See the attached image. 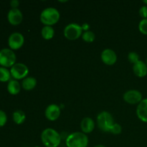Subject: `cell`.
<instances>
[{
    "mask_svg": "<svg viewBox=\"0 0 147 147\" xmlns=\"http://www.w3.org/2000/svg\"><path fill=\"white\" fill-rule=\"evenodd\" d=\"M7 20L11 25H19L23 20L22 12L19 9H11L7 14Z\"/></svg>",
    "mask_w": 147,
    "mask_h": 147,
    "instance_id": "cell-12",
    "label": "cell"
},
{
    "mask_svg": "<svg viewBox=\"0 0 147 147\" xmlns=\"http://www.w3.org/2000/svg\"><path fill=\"white\" fill-rule=\"evenodd\" d=\"M12 119L16 124H22L26 120V115L24 112L22 111L17 110L13 113Z\"/></svg>",
    "mask_w": 147,
    "mask_h": 147,
    "instance_id": "cell-19",
    "label": "cell"
},
{
    "mask_svg": "<svg viewBox=\"0 0 147 147\" xmlns=\"http://www.w3.org/2000/svg\"><path fill=\"white\" fill-rule=\"evenodd\" d=\"M61 113V109L60 106L55 103L49 105L45 109V116L47 120L50 121H55L60 117Z\"/></svg>",
    "mask_w": 147,
    "mask_h": 147,
    "instance_id": "cell-11",
    "label": "cell"
},
{
    "mask_svg": "<svg viewBox=\"0 0 147 147\" xmlns=\"http://www.w3.org/2000/svg\"><path fill=\"white\" fill-rule=\"evenodd\" d=\"M81 27H82V29H83V31L84 30L85 32H87V31H89V29H90V24H88V23H84V24H82Z\"/></svg>",
    "mask_w": 147,
    "mask_h": 147,
    "instance_id": "cell-28",
    "label": "cell"
},
{
    "mask_svg": "<svg viewBox=\"0 0 147 147\" xmlns=\"http://www.w3.org/2000/svg\"><path fill=\"white\" fill-rule=\"evenodd\" d=\"M100 59L105 65L111 66L113 65L117 61V55L114 50L111 49H105L100 54Z\"/></svg>",
    "mask_w": 147,
    "mask_h": 147,
    "instance_id": "cell-10",
    "label": "cell"
},
{
    "mask_svg": "<svg viewBox=\"0 0 147 147\" xmlns=\"http://www.w3.org/2000/svg\"><path fill=\"white\" fill-rule=\"evenodd\" d=\"M123 100L129 104L136 105L139 104L143 100V96L142 93L139 90L132 89L125 92L123 96Z\"/></svg>",
    "mask_w": 147,
    "mask_h": 147,
    "instance_id": "cell-8",
    "label": "cell"
},
{
    "mask_svg": "<svg viewBox=\"0 0 147 147\" xmlns=\"http://www.w3.org/2000/svg\"><path fill=\"white\" fill-rule=\"evenodd\" d=\"M95 121L90 117H85L80 122V129L83 133L88 134L93 132L95 129Z\"/></svg>",
    "mask_w": 147,
    "mask_h": 147,
    "instance_id": "cell-14",
    "label": "cell"
},
{
    "mask_svg": "<svg viewBox=\"0 0 147 147\" xmlns=\"http://www.w3.org/2000/svg\"><path fill=\"white\" fill-rule=\"evenodd\" d=\"M37 80L34 77H27L23 79L22 82V87L27 91L33 90L37 86Z\"/></svg>",
    "mask_w": 147,
    "mask_h": 147,
    "instance_id": "cell-16",
    "label": "cell"
},
{
    "mask_svg": "<svg viewBox=\"0 0 147 147\" xmlns=\"http://www.w3.org/2000/svg\"><path fill=\"white\" fill-rule=\"evenodd\" d=\"M139 14L140 17H142V19H147V6H142L139 9Z\"/></svg>",
    "mask_w": 147,
    "mask_h": 147,
    "instance_id": "cell-26",
    "label": "cell"
},
{
    "mask_svg": "<svg viewBox=\"0 0 147 147\" xmlns=\"http://www.w3.org/2000/svg\"><path fill=\"white\" fill-rule=\"evenodd\" d=\"M133 72L139 78H144L147 75V65L142 60H139L133 65Z\"/></svg>",
    "mask_w": 147,
    "mask_h": 147,
    "instance_id": "cell-15",
    "label": "cell"
},
{
    "mask_svg": "<svg viewBox=\"0 0 147 147\" xmlns=\"http://www.w3.org/2000/svg\"><path fill=\"white\" fill-rule=\"evenodd\" d=\"M7 116L4 111L0 110V127H2L7 123Z\"/></svg>",
    "mask_w": 147,
    "mask_h": 147,
    "instance_id": "cell-25",
    "label": "cell"
},
{
    "mask_svg": "<svg viewBox=\"0 0 147 147\" xmlns=\"http://www.w3.org/2000/svg\"><path fill=\"white\" fill-rule=\"evenodd\" d=\"M82 39L83 40V41H85L86 42L88 43H91L94 42V40H96V34L93 32L89 31L84 32L82 34Z\"/></svg>",
    "mask_w": 147,
    "mask_h": 147,
    "instance_id": "cell-21",
    "label": "cell"
},
{
    "mask_svg": "<svg viewBox=\"0 0 147 147\" xmlns=\"http://www.w3.org/2000/svg\"><path fill=\"white\" fill-rule=\"evenodd\" d=\"M138 119L144 123H147V98H144L138 104L136 111Z\"/></svg>",
    "mask_w": 147,
    "mask_h": 147,
    "instance_id": "cell-13",
    "label": "cell"
},
{
    "mask_svg": "<svg viewBox=\"0 0 147 147\" xmlns=\"http://www.w3.org/2000/svg\"><path fill=\"white\" fill-rule=\"evenodd\" d=\"M139 30L142 34L147 35V19H142L139 24Z\"/></svg>",
    "mask_w": 147,
    "mask_h": 147,
    "instance_id": "cell-22",
    "label": "cell"
},
{
    "mask_svg": "<svg viewBox=\"0 0 147 147\" xmlns=\"http://www.w3.org/2000/svg\"><path fill=\"white\" fill-rule=\"evenodd\" d=\"M62 136L58 132L51 128L44 129L41 134V141L45 147H58L61 144Z\"/></svg>",
    "mask_w": 147,
    "mask_h": 147,
    "instance_id": "cell-1",
    "label": "cell"
},
{
    "mask_svg": "<svg viewBox=\"0 0 147 147\" xmlns=\"http://www.w3.org/2000/svg\"><path fill=\"white\" fill-rule=\"evenodd\" d=\"M60 14L58 10L54 7H47L42 10L40 16V22L45 26H51L58 22Z\"/></svg>",
    "mask_w": 147,
    "mask_h": 147,
    "instance_id": "cell-2",
    "label": "cell"
},
{
    "mask_svg": "<svg viewBox=\"0 0 147 147\" xmlns=\"http://www.w3.org/2000/svg\"><path fill=\"white\" fill-rule=\"evenodd\" d=\"M11 73L10 70L4 67H0V82H8L11 80Z\"/></svg>",
    "mask_w": 147,
    "mask_h": 147,
    "instance_id": "cell-20",
    "label": "cell"
},
{
    "mask_svg": "<svg viewBox=\"0 0 147 147\" xmlns=\"http://www.w3.org/2000/svg\"><path fill=\"white\" fill-rule=\"evenodd\" d=\"M10 5L12 9H18V7L20 6V1L18 0H11L10 1Z\"/></svg>",
    "mask_w": 147,
    "mask_h": 147,
    "instance_id": "cell-27",
    "label": "cell"
},
{
    "mask_svg": "<svg viewBox=\"0 0 147 147\" xmlns=\"http://www.w3.org/2000/svg\"><path fill=\"white\" fill-rule=\"evenodd\" d=\"M93 147H106V146H105L104 145L98 144V145H96V146H93Z\"/></svg>",
    "mask_w": 147,
    "mask_h": 147,
    "instance_id": "cell-29",
    "label": "cell"
},
{
    "mask_svg": "<svg viewBox=\"0 0 147 147\" xmlns=\"http://www.w3.org/2000/svg\"><path fill=\"white\" fill-rule=\"evenodd\" d=\"M28 67L24 63H15L10 69L11 76L14 80H23L29 74Z\"/></svg>",
    "mask_w": 147,
    "mask_h": 147,
    "instance_id": "cell-7",
    "label": "cell"
},
{
    "mask_svg": "<svg viewBox=\"0 0 147 147\" xmlns=\"http://www.w3.org/2000/svg\"><path fill=\"white\" fill-rule=\"evenodd\" d=\"M122 131V127L120 124L117 123H115L113 124V126H112L110 132L109 133L112 134L114 135H119L121 133Z\"/></svg>",
    "mask_w": 147,
    "mask_h": 147,
    "instance_id": "cell-24",
    "label": "cell"
},
{
    "mask_svg": "<svg viewBox=\"0 0 147 147\" xmlns=\"http://www.w3.org/2000/svg\"><path fill=\"white\" fill-rule=\"evenodd\" d=\"M21 85L17 80H10L7 84V90L11 95L15 96L17 95L21 90Z\"/></svg>",
    "mask_w": 147,
    "mask_h": 147,
    "instance_id": "cell-17",
    "label": "cell"
},
{
    "mask_svg": "<svg viewBox=\"0 0 147 147\" xmlns=\"http://www.w3.org/2000/svg\"><path fill=\"white\" fill-rule=\"evenodd\" d=\"M88 142L87 134L79 131L70 134L65 139V144L67 147H87Z\"/></svg>",
    "mask_w": 147,
    "mask_h": 147,
    "instance_id": "cell-3",
    "label": "cell"
},
{
    "mask_svg": "<svg viewBox=\"0 0 147 147\" xmlns=\"http://www.w3.org/2000/svg\"><path fill=\"white\" fill-rule=\"evenodd\" d=\"M41 34L43 39L45 40H51L55 35V30L51 26H44L42 28Z\"/></svg>",
    "mask_w": 147,
    "mask_h": 147,
    "instance_id": "cell-18",
    "label": "cell"
},
{
    "mask_svg": "<svg viewBox=\"0 0 147 147\" xmlns=\"http://www.w3.org/2000/svg\"><path fill=\"white\" fill-rule=\"evenodd\" d=\"M97 126L103 132H110L112 126L115 123L112 115L108 111H102L97 116Z\"/></svg>",
    "mask_w": 147,
    "mask_h": 147,
    "instance_id": "cell-4",
    "label": "cell"
},
{
    "mask_svg": "<svg viewBox=\"0 0 147 147\" xmlns=\"http://www.w3.org/2000/svg\"><path fill=\"white\" fill-rule=\"evenodd\" d=\"M146 65H147V57H146Z\"/></svg>",
    "mask_w": 147,
    "mask_h": 147,
    "instance_id": "cell-31",
    "label": "cell"
},
{
    "mask_svg": "<svg viewBox=\"0 0 147 147\" xmlns=\"http://www.w3.org/2000/svg\"><path fill=\"white\" fill-rule=\"evenodd\" d=\"M83 29L81 25L78 23H70L67 24L63 30V34L65 37L68 40H76L82 37Z\"/></svg>",
    "mask_w": 147,
    "mask_h": 147,
    "instance_id": "cell-5",
    "label": "cell"
},
{
    "mask_svg": "<svg viewBox=\"0 0 147 147\" xmlns=\"http://www.w3.org/2000/svg\"><path fill=\"white\" fill-rule=\"evenodd\" d=\"M24 43V37L20 32H13L8 38V45L11 50H17L21 48Z\"/></svg>",
    "mask_w": 147,
    "mask_h": 147,
    "instance_id": "cell-9",
    "label": "cell"
},
{
    "mask_svg": "<svg viewBox=\"0 0 147 147\" xmlns=\"http://www.w3.org/2000/svg\"><path fill=\"white\" fill-rule=\"evenodd\" d=\"M128 60L132 64H135L137 62H139V55L136 52H130V53L128 54Z\"/></svg>",
    "mask_w": 147,
    "mask_h": 147,
    "instance_id": "cell-23",
    "label": "cell"
},
{
    "mask_svg": "<svg viewBox=\"0 0 147 147\" xmlns=\"http://www.w3.org/2000/svg\"><path fill=\"white\" fill-rule=\"evenodd\" d=\"M17 56L13 50L4 48L0 50V65L1 67H11L16 63Z\"/></svg>",
    "mask_w": 147,
    "mask_h": 147,
    "instance_id": "cell-6",
    "label": "cell"
},
{
    "mask_svg": "<svg viewBox=\"0 0 147 147\" xmlns=\"http://www.w3.org/2000/svg\"><path fill=\"white\" fill-rule=\"evenodd\" d=\"M143 3L145 4V5L147 6V0H144Z\"/></svg>",
    "mask_w": 147,
    "mask_h": 147,
    "instance_id": "cell-30",
    "label": "cell"
},
{
    "mask_svg": "<svg viewBox=\"0 0 147 147\" xmlns=\"http://www.w3.org/2000/svg\"><path fill=\"white\" fill-rule=\"evenodd\" d=\"M34 147H40V146H34Z\"/></svg>",
    "mask_w": 147,
    "mask_h": 147,
    "instance_id": "cell-32",
    "label": "cell"
}]
</instances>
